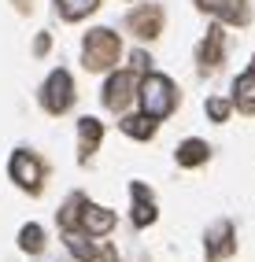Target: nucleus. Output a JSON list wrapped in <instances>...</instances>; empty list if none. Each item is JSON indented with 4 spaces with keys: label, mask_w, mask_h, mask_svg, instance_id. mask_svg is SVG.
Masks as SVG:
<instances>
[{
    "label": "nucleus",
    "mask_w": 255,
    "mask_h": 262,
    "mask_svg": "<svg viewBox=\"0 0 255 262\" xmlns=\"http://www.w3.org/2000/svg\"><path fill=\"white\" fill-rule=\"evenodd\" d=\"M141 107L148 118H166L170 111H174V103H178V89H174V81H170L166 74H148L141 81Z\"/></svg>",
    "instance_id": "nucleus-1"
},
{
    "label": "nucleus",
    "mask_w": 255,
    "mask_h": 262,
    "mask_svg": "<svg viewBox=\"0 0 255 262\" xmlns=\"http://www.w3.org/2000/svg\"><path fill=\"white\" fill-rule=\"evenodd\" d=\"M81 52H85V71H108V67L118 63V56H122V45H118V33L100 26V30L85 33Z\"/></svg>",
    "instance_id": "nucleus-2"
},
{
    "label": "nucleus",
    "mask_w": 255,
    "mask_h": 262,
    "mask_svg": "<svg viewBox=\"0 0 255 262\" xmlns=\"http://www.w3.org/2000/svg\"><path fill=\"white\" fill-rule=\"evenodd\" d=\"M41 103H45V111H52V115H63L67 107L74 103V81L67 71H52L45 81V93H41Z\"/></svg>",
    "instance_id": "nucleus-3"
},
{
    "label": "nucleus",
    "mask_w": 255,
    "mask_h": 262,
    "mask_svg": "<svg viewBox=\"0 0 255 262\" xmlns=\"http://www.w3.org/2000/svg\"><path fill=\"white\" fill-rule=\"evenodd\" d=\"M11 181L26 188V192H41V181H45V163L30 151H15L11 155Z\"/></svg>",
    "instance_id": "nucleus-4"
},
{
    "label": "nucleus",
    "mask_w": 255,
    "mask_h": 262,
    "mask_svg": "<svg viewBox=\"0 0 255 262\" xmlns=\"http://www.w3.org/2000/svg\"><path fill=\"white\" fill-rule=\"evenodd\" d=\"M133 89H137V71L115 74V78L104 85V103H108L111 111H126L130 100H133Z\"/></svg>",
    "instance_id": "nucleus-5"
},
{
    "label": "nucleus",
    "mask_w": 255,
    "mask_h": 262,
    "mask_svg": "<svg viewBox=\"0 0 255 262\" xmlns=\"http://www.w3.org/2000/svg\"><path fill=\"white\" fill-rule=\"evenodd\" d=\"M126 26H130V33H137L141 41H152V37H159V33H163V8L148 4V8H137V11H130Z\"/></svg>",
    "instance_id": "nucleus-6"
},
{
    "label": "nucleus",
    "mask_w": 255,
    "mask_h": 262,
    "mask_svg": "<svg viewBox=\"0 0 255 262\" xmlns=\"http://www.w3.org/2000/svg\"><path fill=\"white\" fill-rule=\"evenodd\" d=\"M237 251V240H233V225L229 222H215L211 233H207V262H222Z\"/></svg>",
    "instance_id": "nucleus-7"
},
{
    "label": "nucleus",
    "mask_w": 255,
    "mask_h": 262,
    "mask_svg": "<svg viewBox=\"0 0 255 262\" xmlns=\"http://www.w3.org/2000/svg\"><path fill=\"white\" fill-rule=\"evenodd\" d=\"M222 48H226V33H222V26H211V30H207V37H203V45H200V52H196L200 71H203V74L215 71V67L222 63Z\"/></svg>",
    "instance_id": "nucleus-8"
},
{
    "label": "nucleus",
    "mask_w": 255,
    "mask_h": 262,
    "mask_svg": "<svg viewBox=\"0 0 255 262\" xmlns=\"http://www.w3.org/2000/svg\"><path fill=\"white\" fill-rule=\"evenodd\" d=\"M203 11L218 15V19H226L233 26H244L248 23V0H196Z\"/></svg>",
    "instance_id": "nucleus-9"
},
{
    "label": "nucleus",
    "mask_w": 255,
    "mask_h": 262,
    "mask_svg": "<svg viewBox=\"0 0 255 262\" xmlns=\"http://www.w3.org/2000/svg\"><path fill=\"white\" fill-rule=\"evenodd\" d=\"M81 229L89 233V236H108V233L115 229V211H108V207H96V203H85Z\"/></svg>",
    "instance_id": "nucleus-10"
},
{
    "label": "nucleus",
    "mask_w": 255,
    "mask_h": 262,
    "mask_svg": "<svg viewBox=\"0 0 255 262\" xmlns=\"http://www.w3.org/2000/svg\"><path fill=\"white\" fill-rule=\"evenodd\" d=\"M233 103H237L244 115H255V59H251L248 71L237 78V85H233Z\"/></svg>",
    "instance_id": "nucleus-11"
},
{
    "label": "nucleus",
    "mask_w": 255,
    "mask_h": 262,
    "mask_svg": "<svg viewBox=\"0 0 255 262\" xmlns=\"http://www.w3.org/2000/svg\"><path fill=\"white\" fill-rule=\"evenodd\" d=\"M130 192H133V225H141V229H144V225L156 222V200H152V192L141 181L133 185Z\"/></svg>",
    "instance_id": "nucleus-12"
},
{
    "label": "nucleus",
    "mask_w": 255,
    "mask_h": 262,
    "mask_svg": "<svg viewBox=\"0 0 255 262\" xmlns=\"http://www.w3.org/2000/svg\"><path fill=\"white\" fill-rule=\"evenodd\" d=\"M85 203H89V200H85L81 196V192H74V196H67V203L59 207V229H67V233H74L78 229V225H81V214H85Z\"/></svg>",
    "instance_id": "nucleus-13"
},
{
    "label": "nucleus",
    "mask_w": 255,
    "mask_h": 262,
    "mask_svg": "<svg viewBox=\"0 0 255 262\" xmlns=\"http://www.w3.org/2000/svg\"><path fill=\"white\" fill-rule=\"evenodd\" d=\"M100 137H104V126H100L96 118H81L78 122V141H81V159H89V155L100 148Z\"/></svg>",
    "instance_id": "nucleus-14"
},
{
    "label": "nucleus",
    "mask_w": 255,
    "mask_h": 262,
    "mask_svg": "<svg viewBox=\"0 0 255 262\" xmlns=\"http://www.w3.org/2000/svg\"><path fill=\"white\" fill-rule=\"evenodd\" d=\"M207 155H211V148L203 141H185L178 148V163L181 166H200V163H207Z\"/></svg>",
    "instance_id": "nucleus-15"
},
{
    "label": "nucleus",
    "mask_w": 255,
    "mask_h": 262,
    "mask_svg": "<svg viewBox=\"0 0 255 262\" xmlns=\"http://www.w3.org/2000/svg\"><path fill=\"white\" fill-rule=\"evenodd\" d=\"M122 129L130 137H137V141H148V137L156 133V118H148V115H126L122 118Z\"/></svg>",
    "instance_id": "nucleus-16"
},
{
    "label": "nucleus",
    "mask_w": 255,
    "mask_h": 262,
    "mask_svg": "<svg viewBox=\"0 0 255 262\" xmlns=\"http://www.w3.org/2000/svg\"><path fill=\"white\" fill-rule=\"evenodd\" d=\"M19 248H23L26 255H41V251H45V229H41V225H23Z\"/></svg>",
    "instance_id": "nucleus-17"
},
{
    "label": "nucleus",
    "mask_w": 255,
    "mask_h": 262,
    "mask_svg": "<svg viewBox=\"0 0 255 262\" xmlns=\"http://www.w3.org/2000/svg\"><path fill=\"white\" fill-rule=\"evenodd\" d=\"M96 4L100 0H56V11L63 15V19H81V15H89V11H96Z\"/></svg>",
    "instance_id": "nucleus-18"
},
{
    "label": "nucleus",
    "mask_w": 255,
    "mask_h": 262,
    "mask_svg": "<svg viewBox=\"0 0 255 262\" xmlns=\"http://www.w3.org/2000/svg\"><path fill=\"white\" fill-rule=\"evenodd\" d=\"M67 248H71V255H74L78 262H93V258L100 255V251H96V248H93V244L85 240L78 229H74V233H67Z\"/></svg>",
    "instance_id": "nucleus-19"
},
{
    "label": "nucleus",
    "mask_w": 255,
    "mask_h": 262,
    "mask_svg": "<svg viewBox=\"0 0 255 262\" xmlns=\"http://www.w3.org/2000/svg\"><path fill=\"white\" fill-rule=\"evenodd\" d=\"M207 118L211 122H226L229 118V100H207Z\"/></svg>",
    "instance_id": "nucleus-20"
},
{
    "label": "nucleus",
    "mask_w": 255,
    "mask_h": 262,
    "mask_svg": "<svg viewBox=\"0 0 255 262\" xmlns=\"http://www.w3.org/2000/svg\"><path fill=\"white\" fill-rule=\"evenodd\" d=\"M48 45H52V41H48V33H37V41H33V52H37V56H45Z\"/></svg>",
    "instance_id": "nucleus-21"
},
{
    "label": "nucleus",
    "mask_w": 255,
    "mask_h": 262,
    "mask_svg": "<svg viewBox=\"0 0 255 262\" xmlns=\"http://www.w3.org/2000/svg\"><path fill=\"white\" fill-rule=\"evenodd\" d=\"M100 262H118V251L115 248H104V251H100Z\"/></svg>",
    "instance_id": "nucleus-22"
},
{
    "label": "nucleus",
    "mask_w": 255,
    "mask_h": 262,
    "mask_svg": "<svg viewBox=\"0 0 255 262\" xmlns=\"http://www.w3.org/2000/svg\"><path fill=\"white\" fill-rule=\"evenodd\" d=\"M144 67H148V56H144V52H137V56H133V71H144Z\"/></svg>",
    "instance_id": "nucleus-23"
},
{
    "label": "nucleus",
    "mask_w": 255,
    "mask_h": 262,
    "mask_svg": "<svg viewBox=\"0 0 255 262\" xmlns=\"http://www.w3.org/2000/svg\"><path fill=\"white\" fill-rule=\"evenodd\" d=\"M15 8H19V11H30V8H33V0H15Z\"/></svg>",
    "instance_id": "nucleus-24"
}]
</instances>
